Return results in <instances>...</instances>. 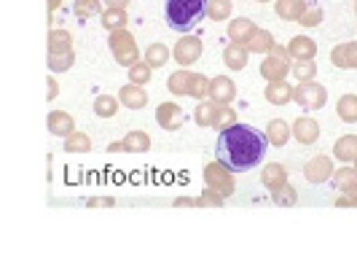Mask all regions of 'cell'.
I'll use <instances>...</instances> for the list:
<instances>
[{
    "instance_id": "obj_48",
    "label": "cell",
    "mask_w": 357,
    "mask_h": 269,
    "mask_svg": "<svg viewBox=\"0 0 357 269\" xmlns=\"http://www.w3.org/2000/svg\"><path fill=\"white\" fill-rule=\"evenodd\" d=\"M97 205H113V199H89V208H97Z\"/></svg>"
},
{
    "instance_id": "obj_6",
    "label": "cell",
    "mask_w": 357,
    "mask_h": 269,
    "mask_svg": "<svg viewBox=\"0 0 357 269\" xmlns=\"http://www.w3.org/2000/svg\"><path fill=\"white\" fill-rule=\"evenodd\" d=\"M204 183H207L210 189H215L218 194H223V197H231L234 191H236L231 170H229L223 161H207V164H204Z\"/></svg>"
},
{
    "instance_id": "obj_1",
    "label": "cell",
    "mask_w": 357,
    "mask_h": 269,
    "mask_svg": "<svg viewBox=\"0 0 357 269\" xmlns=\"http://www.w3.org/2000/svg\"><path fill=\"white\" fill-rule=\"evenodd\" d=\"M218 159L223 161L231 173H248L258 167L266 157L268 138L266 132H258L250 124H231L229 129H220L218 135Z\"/></svg>"
},
{
    "instance_id": "obj_50",
    "label": "cell",
    "mask_w": 357,
    "mask_h": 269,
    "mask_svg": "<svg viewBox=\"0 0 357 269\" xmlns=\"http://www.w3.org/2000/svg\"><path fill=\"white\" fill-rule=\"evenodd\" d=\"M347 194H352V199H355V202H357V183H355V186H352V189H347Z\"/></svg>"
},
{
    "instance_id": "obj_22",
    "label": "cell",
    "mask_w": 357,
    "mask_h": 269,
    "mask_svg": "<svg viewBox=\"0 0 357 269\" xmlns=\"http://www.w3.org/2000/svg\"><path fill=\"white\" fill-rule=\"evenodd\" d=\"M248 52L250 54H268L274 46H277V41H274V36L268 33V30H255L250 38H248Z\"/></svg>"
},
{
    "instance_id": "obj_23",
    "label": "cell",
    "mask_w": 357,
    "mask_h": 269,
    "mask_svg": "<svg viewBox=\"0 0 357 269\" xmlns=\"http://www.w3.org/2000/svg\"><path fill=\"white\" fill-rule=\"evenodd\" d=\"M255 30H258V27L245 17H236L229 22V38H231L234 43H248V38H250Z\"/></svg>"
},
{
    "instance_id": "obj_29",
    "label": "cell",
    "mask_w": 357,
    "mask_h": 269,
    "mask_svg": "<svg viewBox=\"0 0 357 269\" xmlns=\"http://www.w3.org/2000/svg\"><path fill=\"white\" fill-rule=\"evenodd\" d=\"M218 103L215 100H204L194 108V119H197L199 126H213L215 124V116H218Z\"/></svg>"
},
{
    "instance_id": "obj_24",
    "label": "cell",
    "mask_w": 357,
    "mask_h": 269,
    "mask_svg": "<svg viewBox=\"0 0 357 269\" xmlns=\"http://www.w3.org/2000/svg\"><path fill=\"white\" fill-rule=\"evenodd\" d=\"M333 157L339 161H355L357 159V135H344V138H339L336 140V145H333Z\"/></svg>"
},
{
    "instance_id": "obj_21",
    "label": "cell",
    "mask_w": 357,
    "mask_h": 269,
    "mask_svg": "<svg viewBox=\"0 0 357 269\" xmlns=\"http://www.w3.org/2000/svg\"><path fill=\"white\" fill-rule=\"evenodd\" d=\"M191 84H194V73L185 71V68H180L178 73H172V75L167 78V89L172 92L175 97H185V94H191Z\"/></svg>"
},
{
    "instance_id": "obj_33",
    "label": "cell",
    "mask_w": 357,
    "mask_h": 269,
    "mask_svg": "<svg viewBox=\"0 0 357 269\" xmlns=\"http://www.w3.org/2000/svg\"><path fill=\"white\" fill-rule=\"evenodd\" d=\"M290 73L296 81H312L317 75V65H314V59H293Z\"/></svg>"
},
{
    "instance_id": "obj_38",
    "label": "cell",
    "mask_w": 357,
    "mask_h": 269,
    "mask_svg": "<svg viewBox=\"0 0 357 269\" xmlns=\"http://www.w3.org/2000/svg\"><path fill=\"white\" fill-rule=\"evenodd\" d=\"M73 62H75V54L70 52H59V54H49V71L52 73H65L73 68Z\"/></svg>"
},
{
    "instance_id": "obj_36",
    "label": "cell",
    "mask_w": 357,
    "mask_h": 269,
    "mask_svg": "<svg viewBox=\"0 0 357 269\" xmlns=\"http://www.w3.org/2000/svg\"><path fill=\"white\" fill-rule=\"evenodd\" d=\"M89 148H91V140L86 132H73V135L65 138V151L68 154H86Z\"/></svg>"
},
{
    "instance_id": "obj_53",
    "label": "cell",
    "mask_w": 357,
    "mask_h": 269,
    "mask_svg": "<svg viewBox=\"0 0 357 269\" xmlns=\"http://www.w3.org/2000/svg\"><path fill=\"white\" fill-rule=\"evenodd\" d=\"M355 11H357V0H355Z\"/></svg>"
},
{
    "instance_id": "obj_20",
    "label": "cell",
    "mask_w": 357,
    "mask_h": 269,
    "mask_svg": "<svg viewBox=\"0 0 357 269\" xmlns=\"http://www.w3.org/2000/svg\"><path fill=\"white\" fill-rule=\"evenodd\" d=\"M306 8H309L306 0H277V6H274L277 17L285 22H298L306 14Z\"/></svg>"
},
{
    "instance_id": "obj_47",
    "label": "cell",
    "mask_w": 357,
    "mask_h": 269,
    "mask_svg": "<svg viewBox=\"0 0 357 269\" xmlns=\"http://www.w3.org/2000/svg\"><path fill=\"white\" fill-rule=\"evenodd\" d=\"M107 151H113V154H116V151H126L124 140H116V143H110V145H107Z\"/></svg>"
},
{
    "instance_id": "obj_28",
    "label": "cell",
    "mask_w": 357,
    "mask_h": 269,
    "mask_svg": "<svg viewBox=\"0 0 357 269\" xmlns=\"http://www.w3.org/2000/svg\"><path fill=\"white\" fill-rule=\"evenodd\" d=\"M145 62L156 71V68H164L167 62H169V49L164 46V43H148V49H145Z\"/></svg>"
},
{
    "instance_id": "obj_41",
    "label": "cell",
    "mask_w": 357,
    "mask_h": 269,
    "mask_svg": "<svg viewBox=\"0 0 357 269\" xmlns=\"http://www.w3.org/2000/svg\"><path fill=\"white\" fill-rule=\"evenodd\" d=\"M231 124H236V113L231 106H220L218 108V116H215V129H229Z\"/></svg>"
},
{
    "instance_id": "obj_4",
    "label": "cell",
    "mask_w": 357,
    "mask_h": 269,
    "mask_svg": "<svg viewBox=\"0 0 357 269\" xmlns=\"http://www.w3.org/2000/svg\"><path fill=\"white\" fill-rule=\"evenodd\" d=\"M290 68H293V57L287 52V46H274L261 62V75L266 81H285Z\"/></svg>"
},
{
    "instance_id": "obj_15",
    "label": "cell",
    "mask_w": 357,
    "mask_h": 269,
    "mask_svg": "<svg viewBox=\"0 0 357 269\" xmlns=\"http://www.w3.org/2000/svg\"><path fill=\"white\" fill-rule=\"evenodd\" d=\"M248 57H250V52H248L245 43H234L231 41V43L223 49V62H226L229 71H245V68H248Z\"/></svg>"
},
{
    "instance_id": "obj_9",
    "label": "cell",
    "mask_w": 357,
    "mask_h": 269,
    "mask_svg": "<svg viewBox=\"0 0 357 269\" xmlns=\"http://www.w3.org/2000/svg\"><path fill=\"white\" fill-rule=\"evenodd\" d=\"M210 100H215L218 106H231L236 100V87L229 75H215L210 78Z\"/></svg>"
},
{
    "instance_id": "obj_35",
    "label": "cell",
    "mask_w": 357,
    "mask_h": 269,
    "mask_svg": "<svg viewBox=\"0 0 357 269\" xmlns=\"http://www.w3.org/2000/svg\"><path fill=\"white\" fill-rule=\"evenodd\" d=\"M124 145H126V151H132V154H143V151L151 148V138H148V132L135 129V132H129L124 138Z\"/></svg>"
},
{
    "instance_id": "obj_25",
    "label": "cell",
    "mask_w": 357,
    "mask_h": 269,
    "mask_svg": "<svg viewBox=\"0 0 357 269\" xmlns=\"http://www.w3.org/2000/svg\"><path fill=\"white\" fill-rule=\"evenodd\" d=\"M126 22H129V17H126V8H105V11L100 14V24L105 27L107 33L126 27Z\"/></svg>"
},
{
    "instance_id": "obj_26",
    "label": "cell",
    "mask_w": 357,
    "mask_h": 269,
    "mask_svg": "<svg viewBox=\"0 0 357 269\" xmlns=\"http://www.w3.org/2000/svg\"><path fill=\"white\" fill-rule=\"evenodd\" d=\"M336 113L341 122L347 124H357V94H341L336 103Z\"/></svg>"
},
{
    "instance_id": "obj_14",
    "label": "cell",
    "mask_w": 357,
    "mask_h": 269,
    "mask_svg": "<svg viewBox=\"0 0 357 269\" xmlns=\"http://www.w3.org/2000/svg\"><path fill=\"white\" fill-rule=\"evenodd\" d=\"M46 126L56 138H68V135L75 132V122H73L70 113H65V110H52L49 119H46Z\"/></svg>"
},
{
    "instance_id": "obj_46",
    "label": "cell",
    "mask_w": 357,
    "mask_h": 269,
    "mask_svg": "<svg viewBox=\"0 0 357 269\" xmlns=\"http://www.w3.org/2000/svg\"><path fill=\"white\" fill-rule=\"evenodd\" d=\"M46 84H49V100H54V97L59 94V87H56V81H54V78H46Z\"/></svg>"
},
{
    "instance_id": "obj_49",
    "label": "cell",
    "mask_w": 357,
    "mask_h": 269,
    "mask_svg": "<svg viewBox=\"0 0 357 269\" xmlns=\"http://www.w3.org/2000/svg\"><path fill=\"white\" fill-rule=\"evenodd\" d=\"M59 6H62V0H49V14H54Z\"/></svg>"
},
{
    "instance_id": "obj_30",
    "label": "cell",
    "mask_w": 357,
    "mask_h": 269,
    "mask_svg": "<svg viewBox=\"0 0 357 269\" xmlns=\"http://www.w3.org/2000/svg\"><path fill=\"white\" fill-rule=\"evenodd\" d=\"M119 106H121L119 97H113V94H97V100H94V113H97L100 119H110V116H116Z\"/></svg>"
},
{
    "instance_id": "obj_34",
    "label": "cell",
    "mask_w": 357,
    "mask_h": 269,
    "mask_svg": "<svg viewBox=\"0 0 357 269\" xmlns=\"http://www.w3.org/2000/svg\"><path fill=\"white\" fill-rule=\"evenodd\" d=\"M234 11L231 0H207V19H215V22H223L229 19Z\"/></svg>"
},
{
    "instance_id": "obj_45",
    "label": "cell",
    "mask_w": 357,
    "mask_h": 269,
    "mask_svg": "<svg viewBox=\"0 0 357 269\" xmlns=\"http://www.w3.org/2000/svg\"><path fill=\"white\" fill-rule=\"evenodd\" d=\"M129 3L132 0H105L107 8H129Z\"/></svg>"
},
{
    "instance_id": "obj_13",
    "label": "cell",
    "mask_w": 357,
    "mask_h": 269,
    "mask_svg": "<svg viewBox=\"0 0 357 269\" xmlns=\"http://www.w3.org/2000/svg\"><path fill=\"white\" fill-rule=\"evenodd\" d=\"M119 100H121V106H126L129 110H140V108L148 106V94L140 84H124L121 89H119Z\"/></svg>"
},
{
    "instance_id": "obj_51",
    "label": "cell",
    "mask_w": 357,
    "mask_h": 269,
    "mask_svg": "<svg viewBox=\"0 0 357 269\" xmlns=\"http://www.w3.org/2000/svg\"><path fill=\"white\" fill-rule=\"evenodd\" d=\"M255 3H271V0H255Z\"/></svg>"
},
{
    "instance_id": "obj_16",
    "label": "cell",
    "mask_w": 357,
    "mask_h": 269,
    "mask_svg": "<svg viewBox=\"0 0 357 269\" xmlns=\"http://www.w3.org/2000/svg\"><path fill=\"white\" fill-rule=\"evenodd\" d=\"M293 92L296 87H290L287 81H268L264 97L271 106H287V103H293Z\"/></svg>"
},
{
    "instance_id": "obj_18",
    "label": "cell",
    "mask_w": 357,
    "mask_h": 269,
    "mask_svg": "<svg viewBox=\"0 0 357 269\" xmlns=\"http://www.w3.org/2000/svg\"><path fill=\"white\" fill-rule=\"evenodd\" d=\"M261 183L266 186L268 191H274V189L285 186V183H287V167H285V164H280V161L266 164V167L261 170Z\"/></svg>"
},
{
    "instance_id": "obj_12",
    "label": "cell",
    "mask_w": 357,
    "mask_h": 269,
    "mask_svg": "<svg viewBox=\"0 0 357 269\" xmlns=\"http://www.w3.org/2000/svg\"><path fill=\"white\" fill-rule=\"evenodd\" d=\"M156 122L161 124V129H167V132H175L180 129L183 124V108L178 103H161L156 108Z\"/></svg>"
},
{
    "instance_id": "obj_3",
    "label": "cell",
    "mask_w": 357,
    "mask_h": 269,
    "mask_svg": "<svg viewBox=\"0 0 357 269\" xmlns=\"http://www.w3.org/2000/svg\"><path fill=\"white\" fill-rule=\"evenodd\" d=\"M107 46H110V54H113V59L119 62V65H124V68H132L135 62H140V49H137V41L135 36L121 27V30H113L110 38H107Z\"/></svg>"
},
{
    "instance_id": "obj_43",
    "label": "cell",
    "mask_w": 357,
    "mask_h": 269,
    "mask_svg": "<svg viewBox=\"0 0 357 269\" xmlns=\"http://www.w3.org/2000/svg\"><path fill=\"white\" fill-rule=\"evenodd\" d=\"M202 199H204V205H215V208H220L226 197H223V194H218L215 189H210V186H207V189H204V194H202Z\"/></svg>"
},
{
    "instance_id": "obj_8",
    "label": "cell",
    "mask_w": 357,
    "mask_h": 269,
    "mask_svg": "<svg viewBox=\"0 0 357 269\" xmlns=\"http://www.w3.org/2000/svg\"><path fill=\"white\" fill-rule=\"evenodd\" d=\"M333 170H336V167H333V159L325 157V154H320V157H314V159L306 161L304 178L309 180V183H314V186H320V183L333 178Z\"/></svg>"
},
{
    "instance_id": "obj_44",
    "label": "cell",
    "mask_w": 357,
    "mask_h": 269,
    "mask_svg": "<svg viewBox=\"0 0 357 269\" xmlns=\"http://www.w3.org/2000/svg\"><path fill=\"white\" fill-rule=\"evenodd\" d=\"M347 205H357V202L352 199V194H347V191H344V194L336 199V208H347Z\"/></svg>"
},
{
    "instance_id": "obj_32",
    "label": "cell",
    "mask_w": 357,
    "mask_h": 269,
    "mask_svg": "<svg viewBox=\"0 0 357 269\" xmlns=\"http://www.w3.org/2000/svg\"><path fill=\"white\" fill-rule=\"evenodd\" d=\"M73 49V36L68 30H52L49 33V54L70 52Z\"/></svg>"
},
{
    "instance_id": "obj_37",
    "label": "cell",
    "mask_w": 357,
    "mask_h": 269,
    "mask_svg": "<svg viewBox=\"0 0 357 269\" xmlns=\"http://www.w3.org/2000/svg\"><path fill=\"white\" fill-rule=\"evenodd\" d=\"M271 199H274V205H280V208H293L296 202H298V191L285 183V186H280V189H274L271 191Z\"/></svg>"
},
{
    "instance_id": "obj_40",
    "label": "cell",
    "mask_w": 357,
    "mask_h": 269,
    "mask_svg": "<svg viewBox=\"0 0 357 269\" xmlns=\"http://www.w3.org/2000/svg\"><path fill=\"white\" fill-rule=\"evenodd\" d=\"M191 97H194V100H207V97H210V78H207L204 73H194Z\"/></svg>"
},
{
    "instance_id": "obj_31",
    "label": "cell",
    "mask_w": 357,
    "mask_h": 269,
    "mask_svg": "<svg viewBox=\"0 0 357 269\" xmlns=\"http://www.w3.org/2000/svg\"><path fill=\"white\" fill-rule=\"evenodd\" d=\"M333 186L339 189V191H347V189H352L357 183V167H339V170H333Z\"/></svg>"
},
{
    "instance_id": "obj_11",
    "label": "cell",
    "mask_w": 357,
    "mask_h": 269,
    "mask_svg": "<svg viewBox=\"0 0 357 269\" xmlns=\"http://www.w3.org/2000/svg\"><path fill=\"white\" fill-rule=\"evenodd\" d=\"M331 62L336 68H344V71H357V41H347V43L333 46Z\"/></svg>"
},
{
    "instance_id": "obj_42",
    "label": "cell",
    "mask_w": 357,
    "mask_h": 269,
    "mask_svg": "<svg viewBox=\"0 0 357 269\" xmlns=\"http://www.w3.org/2000/svg\"><path fill=\"white\" fill-rule=\"evenodd\" d=\"M322 17H325L322 8H306V14L298 19V22H301L304 27H317V24H322Z\"/></svg>"
},
{
    "instance_id": "obj_5",
    "label": "cell",
    "mask_w": 357,
    "mask_h": 269,
    "mask_svg": "<svg viewBox=\"0 0 357 269\" xmlns=\"http://www.w3.org/2000/svg\"><path fill=\"white\" fill-rule=\"evenodd\" d=\"M293 103L304 108V110H320L328 103V89L317 84L314 78L312 81H298V87L293 92Z\"/></svg>"
},
{
    "instance_id": "obj_10",
    "label": "cell",
    "mask_w": 357,
    "mask_h": 269,
    "mask_svg": "<svg viewBox=\"0 0 357 269\" xmlns=\"http://www.w3.org/2000/svg\"><path fill=\"white\" fill-rule=\"evenodd\" d=\"M293 138L301 145L317 143V138H320V124H317L312 116H298V119L293 122Z\"/></svg>"
},
{
    "instance_id": "obj_52",
    "label": "cell",
    "mask_w": 357,
    "mask_h": 269,
    "mask_svg": "<svg viewBox=\"0 0 357 269\" xmlns=\"http://www.w3.org/2000/svg\"><path fill=\"white\" fill-rule=\"evenodd\" d=\"M352 164H355V167H357V159H355V161H352Z\"/></svg>"
},
{
    "instance_id": "obj_17",
    "label": "cell",
    "mask_w": 357,
    "mask_h": 269,
    "mask_svg": "<svg viewBox=\"0 0 357 269\" xmlns=\"http://www.w3.org/2000/svg\"><path fill=\"white\" fill-rule=\"evenodd\" d=\"M266 138H268V145L282 148V145H287V140L293 138V124H287L282 119H271L266 124Z\"/></svg>"
},
{
    "instance_id": "obj_7",
    "label": "cell",
    "mask_w": 357,
    "mask_h": 269,
    "mask_svg": "<svg viewBox=\"0 0 357 269\" xmlns=\"http://www.w3.org/2000/svg\"><path fill=\"white\" fill-rule=\"evenodd\" d=\"M172 57H175V62H178L180 68H188V65H194L199 57H202V38L183 36L178 43H175V49H172Z\"/></svg>"
},
{
    "instance_id": "obj_39",
    "label": "cell",
    "mask_w": 357,
    "mask_h": 269,
    "mask_svg": "<svg viewBox=\"0 0 357 269\" xmlns=\"http://www.w3.org/2000/svg\"><path fill=\"white\" fill-rule=\"evenodd\" d=\"M151 73H153V68H151L145 59H140V62H135V65L129 68V81L145 87V84H151Z\"/></svg>"
},
{
    "instance_id": "obj_2",
    "label": "cell",
    "mask_w": 357,
    "mask_h": 269,
    "mask_svg": "<svg viewBox=\"0 0 357 269\" xmlns=\"http://www.w3.org/2000/svg\"><path fill=\"white\" fill-rule=\"evenodd\" d=\"M204 17H207V0H167L164 3V19L178 33H191Z\"/></svg>"
},
{
    "instance_id": "obj_27",
    "label": "cell",
    "mask_w": 357,
    "mask_h": 269,
    "mask_svg": "<svg viewBox=\"0 0 357 269\" xmlns=\"http://www.w3.org/2000/svg\"><path fill=\"white\" fill-rule=\"evenodd\" d=\"M73 14H75L78 22L100 17V14H102V0H75V3H73Z\"/></svg>"
},
{
    "instance_id": "obj_19",
    "label": "cell",
    "mask_w": 357,
    "mask_h": 269,
    "mask_svg": "<svg viewBox=\"0 0 357 269\" xmlns=\"http://www.w3.org/2000/svg\"><path fill=\"white\" fill-rule=\"evenodd\" d=\"M287 52H290L293 59H314V54H317V43H314L309 36H296V38H290Z\"/></svg>"
}]
</instances>
